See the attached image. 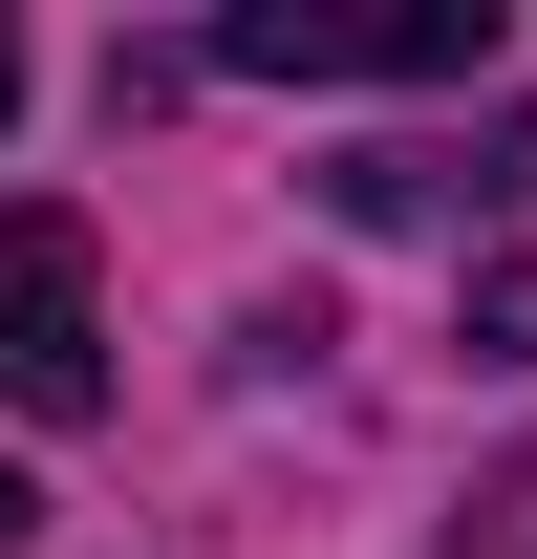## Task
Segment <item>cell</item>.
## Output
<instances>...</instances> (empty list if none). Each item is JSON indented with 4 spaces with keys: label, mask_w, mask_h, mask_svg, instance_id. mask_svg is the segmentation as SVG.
<instances>
[{
    "label": "cell",
    "mask_w": 537,
    "mask_h": 559,
    "mask_svg": "<svg viewBox=\"0 0 537 559\" xmlns=\"http://www.w3.org/2000/svg\"><path fill=\"white\" fill-rule=\"evenodd\" d=\"M22 516H44V495H22V474H0V538H22Z\"/></svg>",
    "instance_id": "8992f818"
},
{
    "label": "cell",
    "mask_w": 537,
    "mask_h": 559,
    "mask_svg": "<svg viewBox=\"0 0 537 559\" xmlns=\"http://www.w3.org/2000/svg\"><path fill=\"white\" fill-rule=\"evenodd\" d=\"M215 66L237 86H473L494 66V0H237Z\"/></svg>",
    "instance_id": "6da1fadb"
},
{
    "label": "cell",
    "mask_w": 537,
    "mask_h": 559,
    "mask_svg": "<svg viewBox=\"0 0 537 559\" xmlns=\"http://www.w3.org/2000/svg\"><path fill=\"white\" fill-rule=\"evenodd\" d=\"M0 409H108V280H86V215H0Z\"/></svg>",
    "instance_id": "7a4b0ae2"
},
{
    "label": "cell",
    "mask_w": 537,
    "mask_h": 559,
    "mask_svg": "<svg viewBox=\"0 0 537 559\" xmlns=\"http://www.w3.org/2000/svg\"><path fill=\"white\" fill-rule=\"evenodd\" d=\"M473 366H537V259H494V280H473Z\"/></svg>",
    "instance_id": "5b68a950"
},
{
    "label": "cell",
    "mask_w": 537,
    "mask_h": 559,
    "mask_svg": "<svg viewBox=\"0 0 537 559\" xmlns=\"http://www.w3.org/2000/svg\"><path fill=\"white\" fill-rule=\"evenodd\" d=\"M323 194L366 215V237H430V215H516V194H537V108H494L473 151H344Z\"/></svg>",
    "instance_id": "3957f363"
},
{
    "label": "cell",
    "mask_w": 537,
    "mask_h": 559,
    "mask_svg": "<svg viewBox=\"0 0 537 559\" xmlns=\"http://www.w3.org/2000/svg\"><path fill=\"white\" fill-rule=\"evenodd\" d=\"M452 559H537V452H494V474L452 495Z\"/></svg>",
    "instance_id": "277c9868"
},
{
    "label": "cell",
    "mask_w": 537,
    "mask_h": 559,
    "mask_svg": "<svg viewBox=\"0 0 537 559\" xmlns=\"http://www.w3.org/2000/svg\"><path fill=\"white\" fill-rule=\"evenodd\" d=\"M0 108H22V44H0Z\"/></svg>",
    "instance_id": "52a82bcc"
}]
</instances>
